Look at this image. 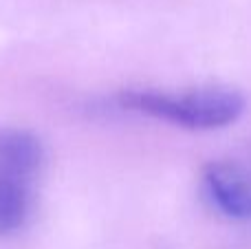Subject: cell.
I'll return each mask as SVG.
<instances>
[{"mask_svg":"<svg viewBox=\"0 0 251 249\" xmlns=\"http://www.w3.org/2000/svg\"><path fill=\"white\" fill-rule=\"evenodd\" d=\"M44 170L42 141L25 128H0V236L31 219Z\"/></svg>","mask_w":251,"mask_h":249,"instance_id":"7a4b0ae2","label":"cell"},{"mask_svg":"<svg viewBox=\"0 0 251 249\" xmlns=\"http://www.w3.org/2000/svg\"><path fill=\"white\" fill-rule=\"evenodd\" d=\"M119 106L190 130H218L245 113V95L234 88L207 86L185 93L132 88L119 93Z\"/></svg>","mask_w":251,"mask_h":249,"instance_id":"6da1fadb","label":"cell"},{"mask_svg":"<svg viewBox=\"0 0 251 249\" xmlns=\"http://www.w3.org/2000/svg\"><path fill=\"white\" fill-rule=\"evenodd\" d=\"M209 205L234 221H251V150L212 161L203 172Z\"/></svg>","mask_w":251,"mask_h":249,"instance_id":"3957f363","label":"cell"}]
</instances>
